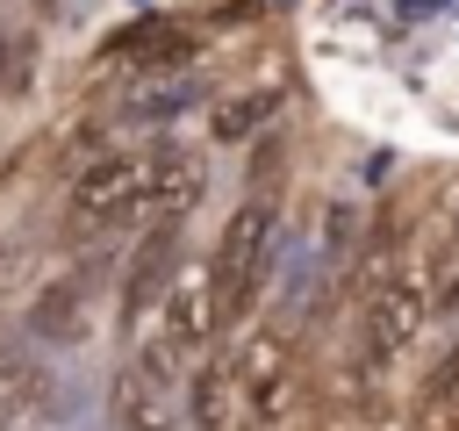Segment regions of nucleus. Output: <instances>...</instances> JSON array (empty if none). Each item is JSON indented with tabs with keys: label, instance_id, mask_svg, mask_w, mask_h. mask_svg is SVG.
Masks as SVG:
<instances>
[{
	"label": "nucleus",
	"instance_id": "f257e3e1",
	"mask_svg": "<svg viewBox=\"0 0 459 431\" xmlns=\"http://www.w3.org/2000/svg\"><path fill=\"white\" fill-rule=\"evenodd\" d=\"M273 251H280V208H273V194H251V201H244V208L222 223V237H215V259H208V280H215L222 323L251 316L258 287L273 280Z\"/></svg>",
	"mask_w": 459,
	"mask_h": 431
},
{
	"label": "nucleus",
	"instance_id": "f03ea898",
	"mask_svg": "<svg viewBox=\"0 0 459 431\" xmlns=\"http://www.w3.org/2000/svg\"><path fill=\"white\" fill-rule=\"evenodd\" d=\"M430 316H437V295L423 287L416 266L380 273L373 295H366V309H359V366H366V374H387V366L423 338Z\"/></svg>",
	"mask_w": 459,
	"mask_h": 431
},
{
	"label": "nucleus",
	"instance_id": "7ed1b4c3",
	"mask_svg": "<svg viewBox=\"0 0 459 431\" xmlns=\"http://www.w3.org/2000/svg\"><path fill=\"white\" fill-rule=\"evenodd\" d=\"M151 223V151H108L72 180V230Z\"/></svg>",
	"mask_w": 459,
	"mask_h": 431
},
{
	"label": "nucleus",
	"instance_id": "20e7f679",
	"mask_svg": "<svg viewBox=\"0 0 459 431\" xmlns=\"http://www.w3.org/2000/svg\"><path fill=\"white\" fill-rule=\"evenodd\" d=\"M230 359H237V381H244V417H251V431L280 424V417L294 409V388H301V374H294V345H287L280 330H251Z\"/></svg>",
	"mask_w": 459,
	"mask_h": 431
},
{
	"label": "nucleus",
	"instance_id": "39448f33",
	"mask_svg": "<svg viewBox=\"0 0 459 431\" xmlns=\"http://www.w3.org/2000/svg\"><path fill=\"white\" fill-rule=\"evenodd\" d=\"M222 330V302H215V280H208V266H186L179 280H172V295H165V309H158V352L172 359V366H186V359H201V345Z\"/></svg>",
	"mask_w": 459,
	"mask_h": 431
},
{
	"label": "nucleus",
	"instance_id": "423d86ee",
	"mask_svg": "<svg viewBox=\"0 0 459 431\" xmlns=\"http://www.w3.org/2000/svg\"><path fill=\"white\" fill-rule=\"evenodd\" d=\"M172 381H179V366H172L158 345H143L129 366H115L108 417H115L122 431H172Z\"/></svg>",
	"mask_w": 459,
	"mask_h": 431
},
{
	"label": "nucleus",
	"instance_id": "0eeeda50",
	"mask_svg": "<svg viewBox=\"0 0 459 431\" xmlns=\"http://www.w3.org/2000/svg\"><path fill=\"white\" fill-rule=\"evenodd\" d=\"M179 273H186V266H179V223H151V230H143V244L129 251L115 323H122V330H136L151 309H165V295H172V280H179Z\"/></svg>",
	"mask_w": 459,
	"mask_h": 431
},
{
	"label": "nucleus",
	"instance_id": "6e6552de",
	"mask_svg": "<svg viewBox=\"0 0 459 431\" xmlns=\"http://www.w3.org/2000/svg\"><path fill=\"white\" fill-rule=\"evenodd\" d=\"M186 424L194 431H251L244 417V381H237V359H201L194 381H186Z\"/></svg>",
	"mask_w": 459,
	"mask_h": 431
},
{
	"label": "nucleus",
	"instance_id": "1a4fd4ad",
	"mask_svg": "<svg viewBox=\"0 0 459 431\" xmlns=\"http://www.w3.org/2000/svg\"><path fill=\"white\" fill-rule=\"evenodd\" d=\"M86 302H93V273H57V280L36 295L29 330L50 338V345H72V338H86Z\"/></svg>",
	"mask_w": 459,
	"mask_h": 431
},
{
	"label": "nucleus",
	"instance_id": "9d476101",
	"mask_svg": "<svg viewBox=\"0 0 459 431\" xmlns=\"http://www.w3.org/2000/svg\"><path fill=\"white\" fill-rule=\"evenodd\" d=\"M273 108H280V93H244V101H222V108H215V136H222V144H244L251 129H265V122H273Z\"/></svg>",
	"mask_w": 459,
	"mask_h": 431
},
{
	"label": "nucleus",
	"instance_id": "9b49d317",
	"mask_svg": "<svg viewBox=\"0 0 459 431\" xmlns=\"http://www.w3.org/2000/svg\"><path fill=\"white\" fill-rule=\"evenodd\" d=\"M194 101V79H179V86H143V93H129V115L136 122H165V115H179Z\"/></svg>",
	"mask_w": 459,
	"mask_h": 431
},
{
	"label": "nucleus",
	"instance_id": "f8f14e48",
	"mask_svg": "<svg viewBox=\"0 0 459 431\" xmlns=\"http://www.w3.org/2000/svg\"><path fill=\"white\" fill-rule=\"evenodd\" d=\"M14 273H22V251H14V244H7V251H0V287H7V280H14Z\"/></svg>",
	"mask_w": 459,
	"mask_h": 431
}]
</instances>
